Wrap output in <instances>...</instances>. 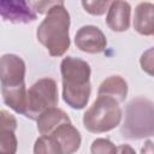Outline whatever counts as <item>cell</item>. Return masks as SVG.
I'll use <instances>...</instances> for the list:
<instances>
[{
	"mask_svg": "<svg viewBox=\"0 0 154 154\" xmlns=\"http://www.w3.org/2000/svg\"><path fill=\"white\" fill-rule=\"evenodd\" d=\"M63 99L73 109H83L90 97V65L75 57H66L60 64Z\"/></svg>",
	"mask_w": 154,
	"mask_h": 154,
	"instance_id": "1",
	"label": "cell"
},
{
	"mask_svg": "<svg viewBox=\"0 0 154 154\" xmlns=\"http://www.w3.org/2000/svg\"><path fill=\"white\" fill-rule=\"evenodd\" d=\"M1 95L5 105L16 113L25 114L28 90L25 88V63L16 54H4L0 60Z\"/></svg>",
	"mask_w": 154,
	"mask_h": 154,
	"instance_id": "2",
	"label": "cell"
},
{
	"mask_svg": "<svg viewBox=\"0 0 154 154\" xmlns=\"http://www.w3.org/2000/svg\"><path fill=\"white\" fill-rule=\"evenodd\" d=\"M71 18L64 5L51 8L36 30L37 41L48 51L51 57H61L70 48Z\"/></svg>",
	"mask_w": 154,
	"mask_h": 154,
	"instance_id": "3",
	"label": "cell"
},
{
	"mask_svg": "<svg viewBox=\"0 0 154 154\" xmlns=\"http://www.w3.org/2000/svg\"><path fill=\"white\" fill-rule=\"evenodd\" d=\"M120 135L126 140H142L154 136V102L138 96L125 107Z\"/></svg>",
	"mask_w": 154,
	"mask_h": 154,
	"instance_id": "4",
	"label": "cell"
},
{
	"mask_svg": "<svg viewBox=\"0 0 154 154\" xmlns=\"http://www.w3.org/2000/svg\"><path fill=\"white\" fill-rule=\"evenodd\" d=\"M122 120L119 102L107 95H97L96 100L83 114V126L93 134L107 132L116 129Z\"/></svg>",
	"mask_w": 154,
	"mask_h": 154,
	"instance_id": "5",
	"label": "cell"
},
{
	"mask_svg": "<svg viewBox=\"0 0 154 154\" xmlns=\"http://www.w3.org/2000/svg\"><path fill=\"white\" fill-rule=\"evenodd\" d=\"M59 102L57 82L53 78H41L36 81L28 90L25 117L31 120L37 118L48 108L55 107Z\"/></svg>",
	"mask_w": 154,
	"mask_h": 154,
	"instance_id": "6",
	"label": "cell"
},
{
	"mask_svg": "<svg viewBox=\"0 0 154 154\" xmlns=\"http://www.w3.org/2000/svg\"><path fill=\"white\" fill-rule=\"evenodd\" d=\"M76 47L89 54L101 53L106 49L107 40L105 34L95 25H83L78 29L75 36Z\"/></svg>",
	"mask_w": 154,
	"mask_h": 154,
	"instance_id": "7",
	"label": "cell"
},
{
	"mask_svg": "<svg viewBox=\"0 0 154 154\" xmlns=\"http://www.w3.org/2000/svg\"><path fill=\"white\" fill-rule=\"evenodd\" d=\"M0 12L4 20L13 24H26L36 19L28 0H0Z\"/></svg>",
	"mask_w": 154,
	"mask_h": 154,
	"instance_id": "8",
	"label": "cell"
},
{
	"mask_svg": "<svg viewBox=\"0 0 154 154\" xmlns=\"http://www.w3.org/2000/svg\"><path fill=\"white\" fill-rule=\"evenodd\" d=\"M48 136H51L59 146L61 154H71L79 149L82 137L79 131L72 125L71 122L63 123L55 128Z\"/></svg>",
	"mask_w": 154,
	"mask_h": 154,
	"instance_id": "9",
	"label": "cell"
},
{
	"mask_svg": "<svg viewBox=\"0 0 154 154\" xmlns=\"http://www.w3.org/2000/svg\"><path fill=\"white\" fill-rule=\"evenodd\" d=\"M130 14L131 6L128 1L113 0L107 11L106 24L112 31L124 32L130 26Z\"/></svg>",
	"mask_w": 154,
	"mask_h": 154,
	"instance_id": "10",
	"label": "cell"
},
{
	"mask_svg": "<svg viewBox=\"0 0 154 154\" xmlns=\"http://www.w3.org/2000/svg\"><path fill=\"white\" fill-rule=\"evenodd\" d=\"M17 119L7 111H0V150L13 154L17 152Z\"/></svg>",
	"mask_w": 154,
	"mask_h": 154,
	"instance_id": "11",
	"label": "cell"
},
{
	"mask_svg": "<svg viewBox=\"0 0 154 154\" xmlns=\"http://www.w3.org/2000/svg\"><path fill=\"white\" fill-rule=\"evenodd\" d=\"M134 29L143 36L154 35V4L140 2L135 8Z\"/></svg>",
	"mask_w": 154,
	"mask_h": 154,
	"instance_id": "12",
	"label": "cell"
},
{
	"mask_svg": "<svg viewBox=\"0 0 154 154\" xmlns=\"http://www.w3.org/2000/svg\"><path fill=\"white\" fill-rule=\"evenodd\" d=\"M37 131L40 135H49L55 128L63 123L71 122L69 116L61 109L55 107L48 108L37 118Z\"/></svg>",
	"mask_w": 154,
	"mask_h": 154,
	"instance_id": "13",
	"label": "cell"
},
{
	"mask_svg": "<svg viewBox=\"0 0 154 154\" xmlns=\"http://www.w3.org/2000/svg\"><path fill=\"white\" fill-rule=\"evenodd\" d=\"M97 95L112 96L119 103H122L125 101L128 95V83L122 76H109L100 84Z\"/></svg>",
	"mask_w": 154,
	"mask_h": 154,
	"instance_id": "14",
	"label": "cell"
},
{
	"mask_svg": "<svg viewBox=\"0 0 154 154\" xmlns=\"http://www.w3.org/2000/svg\"><path fill=\"white\" fill-rule=\"evenodd\" d=\"M35 154H61L58 143L48 135H41L34 144Z\"/></svg>",
	"mask_w": 154,
	"mask_h": 154,
	"instance_id": "15",
	"label": "cell"
},
{
	"mask_svg": "<svg viewBox=\"0 0 154 154\" xmlns=\"http://www.w3.org/2000/svg\"><path fill=\"white\" fill-rule=\"evenodd\" d=\"M82 6L91 16H102L108 11L113 0H81Z\"/></svg>",
	"mask_w": 154,
	"mask_h": 154,
	"instance_id": "16",
	"label": "cell"
},
{
	"mask_svg": "<svg viewBox=\"0 0 154 154\" xmlns=\"http://www.w3.org/2000/svg\"><path fill=\"white\" fill-rule=\"evenodd\" d=\"M90 152L93 154H114L118 148L108 138H96L91 143Z\"/></svg>",
	"mask_w": 154,
	"mask_h": 154,
	"instance_id": "17",
	"label": "cell"
},
{
	"mask_svg": "<svg viewBox=\"0 0 154 154\" xmlns=\"http://www.w3.org/2000/svg\"><path fill=\"white\" fill-rule=\"evenodd\" d=\"M64 1L65 0H28V4L36 14H46L54 6L64 5Z\"/></svg>",
	"mask_w": 154,
	"mask_h": 154,
	"instance_id": "18",
	"label": "cell"
},
{
	"mask_svg": "<svg viewBox=\"0 0 154 154\" xmlns=\"http://www.w3.org/2000/svg\"><path fill=\"white\" fill-rule=\"evenodd\" d=\"M141 69L149 76L154 77V47L144 51L140 58Z\"/></svg>",
	"mask_w": 154,
	"mask_h": 154,
	"instance_id": "19",
	"label": "cell"
},
{
	"mask_svg": "<svg viewBox=\"0 0 154 154\" xmlns=\"http://www.w3.org/2000/svg\"><path fill=\"white\" fill-rule=\"evenodd\" d=\"M142 153H148V152H154V144L152 143V141H147L146 142V146L142 148V150H141Z\"/></svg>",
	"mask_w": 154,
	"mask_h": 154,
	"instance_id": "20",
	"label": "cell"
},
{
	"mask_svg": "<svg viewBox=\"0 0 154 154\" xmlns=\"http://www.w3.org/2000/svg\"><path fill=\"white\" fill-rule=\"evenodd\" d=\"M130 152V153H134V149L132 148H128V147H124V146H120L118 148V152Z\"/></svg>",
	"mask_w": 154,
	"mask_h": 154,
	"instance_id": "21",
	"label": "cell"
}]
</instances>
